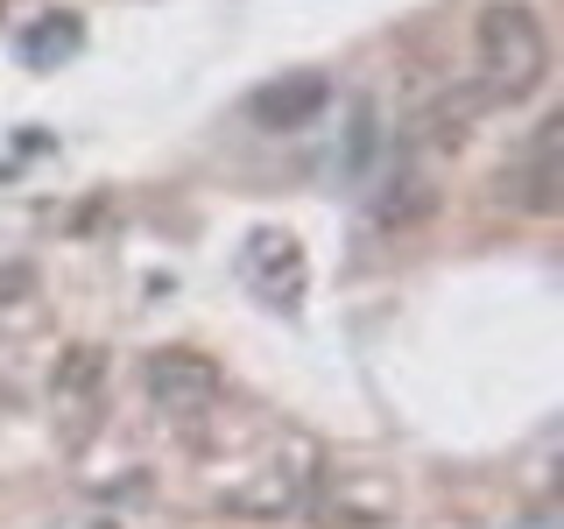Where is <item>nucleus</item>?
I'll use <instances>...</instances> for the list:
<instances>
[{"label": "nucleus", "mask_w": 564, "mask_h": 529, "mask_svg": "<svg viewBox=\"0 0 564 529\" xmlns=\"http://www.w3.org/2000/svg\"><path fill=\"white\" fill-rule=\"evenodd\" d=\"M473 64H480V93L487 106H522L543 93L551 78V35H543L529 0H487L473 22Z\"/></svg>", "instance_id": "f257e3e1"}, {"label": "nucleus", "mask_w": 564, "mask_h": 529, "mask_svg": "<svg viewBox=\"0 0 564 529\" xmlns=\"http://www.w3.org/2000/svg\"><path fill=\"white\" fill-rule=\"evenodd\" d=\"M317 466H325V452H317L304 431L269 438L247 466H234L219 481V508L226 516H247V522H282V516H296V508L311 501Z\"/></svg>", "instance_id": "f03ea898"}, {"label": "nucleus", "mask_w": 564, "mask_h": 529, "mask_svg": "<svg viewBox=\"0 0 564 529\" xmlns=\"http://www.w3.org/2000/svg\"><path fill=\"white\" fill-rule=\"evenodd\" d=\"M141 396H149V410L170 417V423H205L226 402V375L198 346H155L149 360H141Z\"/></svg>", "instance_id": "7ed1b4c3"}, {"label": "nucleus", "mask_w": 564, "mask_h": 529, "mask_svg": "<svg viewBox=\"0 0 564 529\" xmlns=\"http://www.w3.org/2000/svg\"><path fill=\"white\" fill-rule=\"evenodd\" d=\"M304 508L317 516V529H395L402 487L381 466H317V487Z\"/></svg>", "instance_id": "20e7f679"}, {"label": "nucleus", "mask_w": 564, "mask_h": 529, "mask_svg": "<svg viewBox=\"0 0 564 529\" xmlns=\"http://www.w3.org/2000/svg\"><path fill=\"white\" fill-rule=\"evenodd\" d=\"M240 276L254 282V296L261 304H296L304 296V247H296V234H282V226H261V234H247L240 247Z\"/></svg>", "instance_id": "39448f33"}, {"label": "nucleus", "mask_w": 564, "mask_h": 529, "mask_svg": "<svg viewBox=\"0 0 564 529\" xmlns=\"http://www.w3.org/2000/svg\"><path fill=\"white\" fill-rule=\"evenodd\" d=\"M557 149H564V114H551L536 134H529V149H522V163L501 176V191L516 198L522 212H536V219H557V191H564V170H557Z\"/></svg>", "instance_id": "423d86ee"}, {"label": "nucleus", "mask_w": 564, "mask_h": 529, "mask_svg": "<svg viewBox=\"0 0 564 529\" xmlns=\"http://www.w3.org/2000/svg\"><path fill=\"white\" fill-rule=\"evenodd\" d=\"M99 388H106V353L99 346H64L50 367V410L64 417V438L78 445L99 417Z\"/></svg>", "instance_id": "0eeeda50"}, {"label": "nucleus", "mask_w": 564, "mask_h": 529, "mask_svg": "<svg viewBox=\"0 0 564 529\" xmlns=\"http://www.w3.org/2000/svg\"><path fill=\"white\" fill-rule=\"evenodd\" d=\"M437 176L431 170H395L375 191V234H416L423 219H437Z\"/></svg>", "instance_id": "6e6552de"}, {"label": "nucleus", "mask_w": 564, "mask_h": 529, "mask_svg": "<svg viewBox=\"0 0 564 529\" xmlns=\"http://www.w3.org/2000/svg\"><path fill=\"white\" fill-rule=\"evenodd\" d=\"M325 99H332V85H325V78H311V71H304V78L261 85V93L247 99V114H254L261 128H282V134H290V128H304V120H317V114H325Z\"/></svg>", "instance_id": "1a4fd4ad"}, {"label": "nucleus", "mask_w": 564, "mask_h": 529, "mask_svg": "<svg viewBox=\"0 0 564 529\" xmlns=\"http://www.w3.org/2000/svg\"><path fill=\"white\" fill-rule=\"evenodd\" d=\"M480 106H487V99L473 93V85H466V93H445V99L423 106L416 134L431 141V149H466V141H473V120H480Z\"/></svg>", "instance_id": "9d476101"}, {"label": "nucleus", "mask_w": 564, "mask_h": 529, "mask_svg": "<svg viewBox=\"0 0 564 529\" xmlns=\"http://www.w3.org/2000/svg\"><path fill=\"white\" fill-rule=\"evenodd\" d=\"M78 43H85L78 14H43V22H35V29H22V64H35V71H50V64L78 57Z\"/></svg>", "instance_id": "9b49d317"}, {"label": "nucleus", "mask_w": 564, "mask_h": 529, "mask_svg": "<svg viewBox=\"0 0 564 529\" xmlns=\"http://www.w3.org/2000/svg\"><path fill=\"white\" fill-rule=\"evenodd\" d=\"M78 529H120V516H93V522H78Z\"/></svg>", "instance_id": "f8f14e48"}]
</instances>
